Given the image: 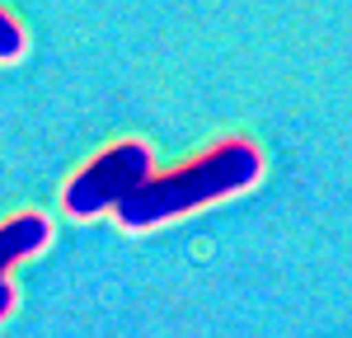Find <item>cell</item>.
Instances as JSON below:
<instances>
[{
    "label": "cell",
    "mask_w": 352,
    "mask_h": 338,
    "mask_svg": "<svg viewBox=\"0 0 352 338\" xmlns=\"http://www.w3.org/2000/svg\"><path fill=\"white\" fill-rule=\"evenodd\" d=\"M258 179H263V150L244 137H226L212 150H202V155H192L184 165L155 174L141 193L127 197L113 212V221L122 225L127 235H141V230L179 221L188 212H202L212 202L249 193Z\"/></svg>",
    "instance_id": "obj_1"
},
{
    "label": "cell",
    "mask_w": 352,
    "mask_h": 338,
    "mask_svg": "<svg viewBox=\"0 0 352 338\" xmlns=\"http://www.w3.org/2000/svg\"><path fill=\"white\" fill-rule=\"evenodd\" d=\"M155 179V160H151V146L146 141H118L109 150L89 155L61 188V207L66 216L89 221V216H104L118 212L127 197H136L146 183Z\"/></svg>",
    "instance_id": "obj_2"
},
{
    "label": "cell",
    "mask_w": 352,
    "mask_h": 338,
    "mask_svg": "<svg viewBox=\"0 0 352 338\" xmlns=\"http://www.w3.org/2000/svg\"><path fill=\"white\" fill-rule=\"evenodd\" d=\"M47 245H52V221L43 212H14L10 221H0V282L14 263L43 254Z\"/></svg>",
    "instance_id": "obj_3"
},
{
    "label": "cell",
    "mask_w": 352,
    "mask_h": 338,
    "mask_svg": "<svg viewBox=\"0 0 352 338\" xmlns=\"http://www.w3.org/2000/svg\"><path fill=\"white\" fill-rule=\"evenodd\" d=\"M24 52H28V33H24V24H19L10 10H0V61L10 66V61H19Z\"/></svg>",
    "instance_id": "obj_4"
},
{
    "label": "cell",
    "mask_w": 352,
    "mask_h": 338,
    "mask_svg": "<svg viewBox=\"0 0 352 338\" xmlns=\"http://www.w3.org/2000/svg\"><path fill=\"white\" fill-rule=\"evenodd\" d=\"M14 301H19V296H14V286H10V282H0V324L10 319V310H14Z\"/></svg>",
    "instance_id": "obj_5"
}]
</instances>
